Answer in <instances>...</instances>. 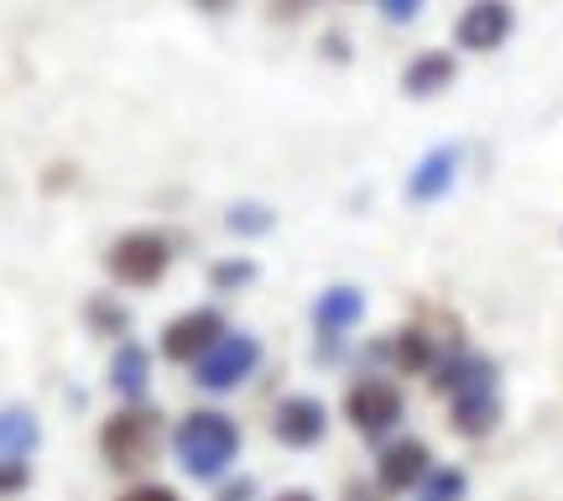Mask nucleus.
I'll use <instances>...</instances> for the list:
<instances>
[{"instance_id":"obj_19","label":"nucleus","mask_w":563,"mask_h":501,"mask_svg":"<svg viewBox=\"0 0 563 501\" xmlns=\"http://www.w3.org/2000/svg\"><path fill=\"white\" fill-rule=\"evenodd\" d=\"M272 225H277V215H272L266 204H256V199L230 204V209H224V230H230V236H266Z\"/></svg>"},{"instance_id":"obj_26","label":"nucleus","mask_w":563,"mask_h":501,"mask_svg":"<svg viewBox=\"0 0 563 501\" xmlns=\"http://www.w3.org/2000/svg\"><path fill=\"white\" fill-rule=\"evenodd\" d=\"M251 491H256V486H251V481H241V486H230V491H224L220 501H245V497H251Z\"/></svg>"},{"instance_id":"obj_24","label":"nucleus","mask_w":563,"mask_h":501,"mask_svg":"<svg viewBox=\"0 0 563 501\" xmlns=\"http://www.w3.org/2000/svg\"><path fill=\"white\" fill-rule=\"evenodd\" d=\"M121 501H178V491L173 486H131Z\"/></svg>"},{"instance_id":"obj_25","label":"nucleus","mask_w":563,"mask_h":501,"mask_svg":"<svg viewBox=\"0 0 563 501\" xmlns=\"http://www.w3.org/2000/svg\"><path fill=\"white\" fill-rule=\"evenodd\" d=\"M323 53H329L334 63L350 58V47H344V32H329V37H323Z\"/></svg>"},{"instance_id":"obj_21","label":"nucleus","mask_w":563,"mask_h":501,"mask_svg":"<svg viewBox=\"0 0 563 501\" xmlns=\"http://www.w3.org/2000/svg\"><path fill=\"white\" fill-rule=\"evenodd\" d=\"M319 0H266V21H277V26H292V21H302L308 11H313Z\"/></svg>"},{"instance_id":"obj_3","label":"nucleus","mask_w":563,"mask_h":501,"mask_svg":"<svg viewBox=\"0 0 563 501\" xmlns=\"http://www.w3.org/2000/svg\"><path fill=\"white\" fill-rule=\"evenodd\" d=\"M256 366H262V340L245 335V329H224L220 340L194 361V381H199L203 392H235Z\"/></svg>"},{"instance_id":"obj_15","label":"nucleus","mask_w":563,"mask_h":501,"mask_svg":"<svg viewBox=\"0 0 563 501\" xmlns=\"http://www.w3.org/2000/svg\"><path fill=\"white\" fill-rule=\"evenodd\" d=\"M454 402V428H460L464 439H481V434H490L496 428V418H501V402H496V392H460Z\"/></svg>"},{"instance_id":"obj_28","label":"nucleus","mask_w":563,"mask_h":501,"mask_svg":"<svg viewBox=\"0 0 563 501\" xmlns=\"http://www.w3.org/2000/svg\"><path fill=\"white\" fill-rule=\"evenodd\" d=\"M277 501H313V497H308V491H282Z\"/></svg>"},{"instance_id":"obj_10","label":"nucleus","mask_w":563,"mask_h":501,"mask_svg":"<svg viewBox=\"0 0 563 501\" xmlns=\"http://www.w3.org/2000/svg\"><path fill=\"white\" fill-rule=\"evenodd\" d=\"M454 178H460V146H433V152L407 173V199L433 204V199H443V194L454 188Z\"/></svg>"},{"instance_id":"obj_18","label":"nucleus","mask_w":563,"mask_h":501,"mask_svg":"<svg viewBox=\"0 0 563 501\" xmlns=\"http://www.w3.org/2000/svg\"><path fill=\"white\" fill-rule=\"evenodd\" d=\"M256 277H262V266L251 257H224L209 266V287H214V293H245Z\"/></svg>"},{"instance_id":"obj_12","label":"nucleus","mask_w":563,"mask_h":501,"mask_svg":"<svg viewBox=\"0 0 563 501\" xmlns=\"http://www.w3.org/2000/svg\"><path fill=\"white\" fill-rule=\"evenodd\" d=\"M428 476V444L422 439H402L382 449V460H376V481L382 491H412V486Z\"/></svg>"},{"instance_id":"obj_27","label":"nucleus","mask_w":563,"mask_h":501,"mask_svg":"<svg viewBox=\"0 0 563 501\" xmlns=\"http://www.w3.org/2000/svg\"><path fill=\"white\" fill-rule=\"evenodd\" d=\"M194 6H199V11H224L230 0H194Z\"/></svg>"},{"instance_id":"obj_1","label":"nucleus","mask_w":563,"mask_h":501,"mask_svg":"<svg viewBox=\"0 0 563 501\" xmlns=\"http://www.w3.org/2000/svg\"><path fill=\"white\" fill-rule=\"evenodd\" d=\"M173 449H178V465L194 481H220L230 470V460L241 455V428H235V418H224L214 407H194L178 423Z\"/></svg>"},{"instance_id":"obj_20","label":"nucleus","mask_w":563,"mask_h":501,"mask_svg":"<svg viewBox=\"0 0 563 501\" xmlns=\"http://www.w3.org/2000/svg\"><path fill=\"white\" fill-rule=\"evenodd\" d=\"M422 501H464V470H454V465H449V470H428V476H422Z\"/></svg>"},{"instance_id":"obj_4","label":"nucleus","mask_w":563,"mask_h":501,"mask_svg":"<svg viewBox=\"0 0 563 501\" xmlns=\"http://www.w3.org/2000/svg\"><path fill=\"white\" fill-rule=\"evenodd\" d=\"M152 449H157V413L152 407H121V413H110L100 428V455L110 470H136V465L152 460Z\"/></svg>"},{"instance_id":"obj_5","label":"nucleus","mask_w":563,"mask_h":501,"mask_svg":"<svg viewBox=\"0 0 563 501\" xmlns=\"http://www.w3.org/2000/svg\"><path fill=\"white\" fill-rule=\"evenodd\" d=\"M344 418H350L355 434L382 439V434H391V428L402 423V392H397L386 377L350 381V392H344Z\"/></svg>"},{"instance_id":"obj_13","label":"nucleus","mask_w":563,"mask_h":501,"mask_svg":"<svg viewBox=\"0 0 563 501\" xmlns=\"http://www.w3.org/2000/svg\"><path fill=\"white\" fill-rule=\"evenodd\" d=\"M110 386H115L125 402L146 397V386H152V356H146L136 340H125L121 350L110 356Z\"/></svg>"},{"instance_id":"obj_22","label":"nucleus","mask_w":563,"mask_h":501,"mask_svg":"<svg viewBox=\"0 0 563 501\" xmlns=\"http://www.w3.org/2000/svg\"><path fill=\"white\" fill-rule=\"evenodd\" d=\"M422 6H428V0H376L382 21H391V26H407V21H418Z\"/></svg>"},{"instance_id":"obj_6","label":"nucleus","mask_w":563,"mask_h":501,"mask_svg":"<svg viewBox=\"0 0 563 501\" xmlns=\"http://www.w3.org/2000/svg\"><path fill=\"white\" fill-rule=\"evenodd\" d=\"M517 32V11H511V0H470L454 21V42H460V53H496L506 47Z\"/></svg>"},{"instance_id":"obj_8","label":"nucleus","mask_w":563,"mask_h":501,"mask_svg":"<svg viewBox=\"0 0 563 501\" xmlns=\"http://www.w3.org/2000/svg\"><path fill=\"white\" fill-rule=\"evenodd\" d=\"M329 428V407L319 397H282L277 413H272V434H277L287 449H313Z\"/></svg>"},{"instance_id":"obj_9","label":"nucleus","mask_w":563,"mask_h":501,"mask_svg":"<svg viewBox=\"0 0 563 501\" xmlns=\"http://www.w3.org/2000/svg\"><path fill=\"white\" fill-rule=\"evenodd\" d=\"M454 79H460V58L443 53V47H428V53H418V58L402 68V95L407 100H433V95H443Z\"/></svg>"},{"instance_id":"obj_2","label":"nucleus","mask_w":563,"mask_h":501,"mask_svg":"<svg viewBox=\"0 0 563 501\" xmlns=\"http://www.w3.org/2000/svg\"><path fill=\"white\" fill-rule=\"evenodd\" d=\"M173 236H162L152 225H136V230H121L115 241L104 246V272L121 287H157L167 272H173Z\"/></svg>"},{"instance_id":"obj_11","label":"nucleus","mask_w":563,"mask_h":501,"mask_svg":"<svg viewBox=\"0 0 563 501\" xmlns=\"http://www.w3.org/2000/svg\"><path fill=\"white\" fill-rule=\"evenodd\" d=\"M365 314V293L361 287H323L319 298H313V324H319L323 340H340L344 329H355Z\"/></svg>"},{"instance_id":"obj_14","label":"nucleus","mask_w":563,"mask_h":501,"mask_svg":"<svg viewBox=\"0 0 563 501\" xmlns=\"http://www.w3.org/2000/svg\"><path fill=\"white\" fill-rule=\"evenodd\" d=\"M37 439H42V428L32 407H0V455L5 460H26L37 449Z\"/></svg>"},{"instance_id":"obj_16","label":"nucleus","mask_w":563,"mask_h":501,"mask_svg":"<svg viewBox=\"0 0 563 501\" xmlns=\"http://www.w3.org/2000/svg\"><path fill=\"white\" fill-rule=\"evenodd\" d=\"M84 324H89L95 335H104V340H110V335L121 340V335H131V308H125L121 298H110V293H95V298L84 303Z\"/></svg>"},{"instance_id":"obj_7","label":"nucleus","mask_w":563,"mask_h":501,"mask_svg":"<svg viewBox=\"0 0 563 501\" xmlns=\"http://www.w3.org/2000/svg\"><path fill=\"white\" fill-rule=\"evenodd\" d=\"M224 329H230V324H224L220 308H188L178 319H167V329H162V356L178 366H194Z\"/></svg>"},{"instance_id":"obj_17","label":"nucleus","mask_w":563,"mask_h":501,"mask_svg":"<svg viewBox=\"0 0 563 501\" xmlns=\"http://www.w3.org/2000/svg\"><path fill=\"white\" fill-rule=\"evenodd\" d=\"M391 361H397V371L418 377V371H428V366H433V340H428L422 329H402V335L391 340Z\"/></svg>"},{"instance_id":"obj_23","label":"nucleus","mask_w":563,"mask_h":501,"mask_svg":"<svg viewBox=\"0 0 563 501\" xmlns=\"http://www.w3.org/2000/svg\"><path fill=\"white\" fill-rule=\"evenodd\" d=\"M26 481H32V470H26V460H5V455H0V497H11V491H21Z\"/></svg>"}]
</instances>
